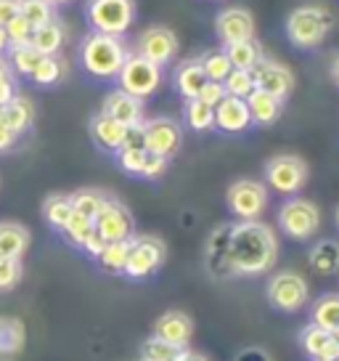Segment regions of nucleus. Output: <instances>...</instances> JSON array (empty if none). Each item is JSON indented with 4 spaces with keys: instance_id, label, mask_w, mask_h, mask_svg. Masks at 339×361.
<instances>
[{
    "instance_id": "obj_29",
    "label": "nucleus",
    "mask_w": 339,
    "mask_h": 361,
    "mask_svg": "<svg viewBox=\"0 0 339 361\" xmlns=\"http://www.w3.org/2000/svg\"><path fill=\"white\" fill-rule=\"evenodd\" d=\"M24 345V324L11 316H0V359H13Z\"/></svg>"
},
{
    "instance_id": "obj_45",
    "label": "nucleus",
    "mask_w": 339,
    "mask_h": 361,
    "mask_svg": "<svg viewBox=\"0 0 339 361\" xmlns=\"http://www.w3.org/2000/svg\"><path fill=\"white\" fill-rule=\"evenodd\" d=\"M167 157H159L154 152H146V159H143V168H141V176L138 178H146V180H157L165 176L167 170Z\"/></svg>"
},
{
    "instance_id": "obj_50",
    "label": "nucleus",
    "mask_w": 339,
    "mask_h": 361,
    "mask_svg": "<svg viewBox=\"0 0 339 361\" xmlns=\"http://www.w3.org/2000/svg\"><path fill=\"white\" fill-rule=\"evenodd\" d=\"M236 361H271V356H268L262 348H257V345H252V348L241 350V353L236 356Z\"/></svg>"
},
{
    "instance_id": "obj_19",
    "label": "nucleus",
    "mask_w": 339,
    "mask_h": 361,
    "mask_svg": "<svg viewBox=\"0 0 339 361\" xmlns=\"http://www.w3.org/2000/svg\"><path fill=\"white\" fill-rule=\"evenodd\" d=\"M249 125H252V117L244 99L226 96L215 106V128H220L223 133H244L249 130Z\"/></svg>"
},
{
    "instance_id": "obj_20",
    "label": "nucleus",
    "mask_w": 339,
    "mask_h": 361,
    "mask_svg": "<svg viewBox=\"0 0 339 361\" xmlns=\"http://www.w3.org/2000/svg\"><path fill=\"white\" fill-rule=\"evenodd\" d=\"M124 133H127V128L122 123H117L112 117H106L103 112H98L96 117L91 120V138L93 144L103 152H112L117 154L124 144Z\"/></svg>"
},
{
    "instance_id": "obj_57",
    "label": "nucleus",
    "mask_w": 339,
    "mask_h": 361,
    "mask_svg": "<svg viewBox=\"0 0 339 361\" xmlns=\"http://www.w3.org/2000/svg\"><path fill=\"white\" fill-rule=\"evenodd\" d=\"M331 335H334V340H337V343H339V329H334V332H331Z\"/></svg>"
},
{
    "instance_id": "obj_26",
    "label": "nucleus",
    "mask_w": 339,
    "mask_h": 361,
    "mask_svg": "<svg viewBox=\"0 0 339 361\" xmlns=\"http://www.w3.org/2000/svg\"><path fill=\"white\" fill-rule=\"evenodd\" d=\"M0 117L6 120V125L11 128L16 135H22L34 120V104L27 96H13L11 102L0 109Z\"/></svg>"
},
{
    "instance_id": "obj_16",
    "label": "nucleus",
    "mask_w": 339,
    "mask_h": 361,
    "mask_svg": "<svg viewBox=\"0 0 339 361\" xmlns=\"http://www.w3.org/2000/svg\"><path fill=\"white\" fill-rule=\"evenodd\" d=\"M101 112L106 114V117L117 120V123H122L124 128H133V125L143 123V102L120 88H114L112 93H106Z\"/></svg>"
},
{
    "instance_id": "obj_5",
    "label": "nucleus",
    "mask_w": 339,
    "mask_h": 361,
    "mask_svg": "<svg viewBox=\"0 0 339 361\" xmlns=\"http://www.w3.org/2000/svg\"><path fill=\"white\" fill-rule=\"evenodd\" d=\"M279 228L289 239H310L321 228V210L316 202H310L305 197H289L279 207Z\"/></svg>"
},
{
    "instance_id": "obj_11",
    "label": "nucleus",
    "mask_w": 339,
    "mask_h": 361,
    "mask_svg": "<svg viewBox=\"0 0 339 361\" xmlns=\"http://www.w3.org/2000/svg\"><path fill=\"white\" fill-rule=\"evenodd\" d=\"M96 234L109 245V242H127V239L136 237V224H133V215L124 207L120 200L106 197L101 213L96 215Z\"/></svg>"
},
{
    "instance_id": "obj_2",
    "label": "nucleus",
    "mask_w": 339,
    "mask_h": 361,
    "mask_svg": "<svg viewBox=\"0 0 339 361\" xmlns=\"http://www.w3.org/2000/svg\"><path fill=\"white\" fill-rule=\"evenodd\" d=\"M77 59H79V67L85 69L91 78L117 80L124 59H127V45L122 43V37L91 32L82 37Z\"/></svg>"
},
{
    "instance_id": "obj_31",
    "label": "nucleus",
    "mask_w": 339,
    "mask_h": 361,
    "mask_svg": "<svg viewBox=\"0 0 339 361\" xmlns=\"http://www.w3.org/2000/svg\"><path fill=\"white\" fill-rule=\"evenodd\" d=\"M72 213H75V207H72V197L69 194H51L46 202H43V218L56 231H61L69 224Z\"/></svg>"
},
{
    "instance_id": "obj_38",
    "label": "nucleus",
    "mask_w": 339,
    "mask_h": 361,
    "mask_svg": "<svg viewBox=\"0 0 339 361\" xmlns=\"http://www.w3.org/2000/svg\"><path fill=\"white\" fill-rule=\"evenodd\" d=\"M19 16L27 19V24L37 30L40 24H46L53 19V6L48 0H22L19 3Z\"/></svg>"
},
{
    "instance_id": "obj_3",
    "label": "nucleus",
    "mask_w": 339,
    "mask_h": 361,
    "mask_svg": "<svg viewBox=\"0 0 339 361\" xmlns=\"http://www.w3.org/2000/svg\"><path fill=\"white\" fill-rule=\"evenodd\" d=\"M334 16L328 8L307 3V6H297L289 16H286V37L294 48L302 51H316L324 45V40L331 32Z\"/></svg>"
},
{
    "instance_id": "obj_46",
    "label": "nucleus",
    "mask_w": 339,
    "mask_h": 361,
    "mask_svg": "<svg viewBox=\"0 0 339 361\" xmlns=\"http://www.w3.org/2000/svg\"><path fill=\"white\" fill-rule=\"evenodd\" d=\"M202 104H207V106H212L215 109L217 104L226 99V88H223V82H215V80H207L204 82V88L199 90V96H196Z\"/></svg>"
},
{
    "instance_id": "obj_51",
    "label": "nucleus",
    "mask_w": 339,
    "mask_h": 361,
    "mask_svg": "<svg viewBox=\"0 0 339 361\" xmlns=\"http://www.w3.org/2000/svg\"><path fill=\"white\" fill-rule=\"evenodd\" d=\"M175 361H210L207 356H202V353H196V350H188V348H183L181 353H178V359Z\"/></svg>"
},
{
    "instance_id": "obj_22",
    "label": "nucleus",
    "mask_w": 339,
    "mask_h": 361,
    "mask_svg": "<svg viewBox=\"0 0 339 361\" xmlns=\"http://www.w3.org/2000/svg\"><path fill=\"white\" fill-rule=\"evenodd\" d=\"M64 40H67V30H64V24L53 16L51 22L40 24L37 30H32V40H30V45H32L40 56H58V51H61Z\"/></svg>"
},
{
    "instance_id": "obj_58",
    "label": "nucleus",
    "mask_w": 339,
    "mask_h": 361,
    "mask_svg": "<svg viewBox=\"0 0 339 361\" xmlns=\"http://www.w3.org/2000/svg\"><path fill=\"white\" fill-rule=\"evenodd\" d=\"M326 361H339V356H331V359H326Z\"/></svg>"
},
{
    "instance_id": "obj_36",
    "label": "nucleus",
    "mask_w": 339,
    "mask_h": 361,
    "mask_svg": "<svg viewBox=\"0 0 339 361\" xmlns=\"http://www.w3.org/2000/svg\"><path fill=\"white\" fill-rule=\"evenodd\" d=\"M69 197H72L75 213L85 215V218H91V221H96V215L101 213L103 202H106V194L96 192V189H79V192L69 194Z\"/></svg>"
},
{
    "instance_id": "obj_13",
    "label": "nucleus",
    "mask_w": 339,
    "mask_h": 361,
    "mask_svg": "<svg viewBox=\"0 0 339 361\" xmlns=\"http://www.w3.org/2000/svg\"><path fill=\"white\" fill-rule=\"evenodd\" d=\"M143 141H146V152H154L159 157H172L178 154L183 144L181 125L170 117H151L143 120Z\"/></svg>"
},
{
    "instance_id": "obj_10",
    "label": "nucleus",
    "mask_w": 339,
    "mask_h": 361,
    "mask_svg": "<svg viewBox=\"0 0 339 361\" xmlns=\"http://www.w3.org/2000/svg\"><path fill=\"white\" fill-rule=\"evenodd\" d=\"M162 263H165V242L162 239L151 237V234L130 239L124 276H130V279H148L151 274H157Z\"/></svg>"
},
{
    "instance_id": "obj_53",
    "label": "nucleus",
    "mask_w": 339,
    "mask_h": 361,
    "mask_svg": "<svg viewBox=\"0 0 339 361\" xmlns=\"http://www.w3.org/2000/svg\"><path fill=\"white\" fill-rule=\"evenodd\" d=\"M328 75H331V80H334V85L339 88V56L331 61V67H328Z\"/></svg>"
},
{
    "instance_id": "obj_43",
    "label": "nucleus",
    "mask_w": 339,
    "mask_h": 361,
    "mask_svg": "<svg viewBox=\"0 0 339 361\" xmlns=\"http://www.w3.org/2000/svg\"><path fill=\"white\" fill-rule=\"evenodd\" d=\"M143 159H146V149H120V152H117V165H120L127 176H141Z\"/></svg>"
},
{
    "instance_id": "obj_41",
    "label": "nucleus",
    "mask_w": 339,
    "mask_h": 361,
    "mask_svg": "<svg viewBox=\"0 0 339 361\" xmlns=\"http://www.w3.org/2000/svg\"><path fill=\"white\" fill-rule=\"evenodd\" d=\"M223 88H226V96H236V99H244L255 90V78L247 69H231V75L223 80Z\"/></svg>"
},
{
    "instance_id": "obj_39",
    "label": "nucleus",
    "mask_w": 339,
    "mask_h": 361,
    "mask_svg": "<svg viewBox=\"0 0 339 361\" xmlns=\"http://www.w3.org/2000/svg\"><path fill=\"white\" fill-rule=\"evenodd\" d=\"M181 350L183 348L170 345L167 340L151 335V338H146V340H143V345H141V359H143V361H175Z\"/></svg>"
},
{
    "instance_id": "obj_24",
    "label": "nucleus",
    "mask_w": 339,
    "mask_h": 361,
    "mask_svg": "<svg viewBox=\"0 0 339 361\" xmlns=\"http://www.w3.org/2000/svg\"><path fill=\"white\" fill-rule=\"evenodd\" d=\"M172 82H175V90L181 93L186 102L196 99V96H199V90L204 88V82H207V78H204V69H202V64H199V59H188V61L178 64Z\"/></svg>"
},
{
    "instance_id": "obj_35",
    "label": "nucleus",
    "mask_w": 339,
    "mask_h": 361,
    "mask_svg": "<svg viewBox=\"0 0 339 361\" xmlns=\"http://www.w3.org/2000/svg\"><path fill=\"white\" fill-rule=\"evenodd\" d=\"M64 72H67V64H64L58 56H43L40 59V64L34 67L32 78L30 80H32L34 85L48 88V85H56L58 80L64 78Z\"/></svg>"
},
{
    "instance_id": "obj_48",
    "label": "nucleus",
    "mask_w": 339,
    "mask_h": 361,
    "mask_svg": "<svg viewBox=\"0 0 339 361\" xmlns=\"http://www.w3.org/2000/svg\"><path fill=\"white\" fill-rule=\"evenodd\" d=\"M16 138H19V135L13 133L11 128L6 125V120L0 117V152H8V149L16 144Z\"/></svg>"
},
{
    "instance_id": "obj_37",
    "label": "nucleus",
    "mask_w": 339,
    "mask_h": 361,
    "mask_svg": "<svg viewBox=\"0 0 339 361\" xmlns=\"http://www.w3.org/2000/svg\"><path fill=\"white\" fill-rule=\"evenodd\" d=\"M11 51V59H8V64H11V69L16 72V75H24V78H32L34 67L40 64V54L34 51L32 45H11L8 48Z\"/></svg>"
},
{
    "instance_id": "obj_18",
    "label": "nucleus",
    "mask_w": 339,
    "mask_h": 361,
    "mask_svg": "<svg viewBox=\"0 0 339 361\" xmlns=\"http://www.w3.org/2000/svg\"><path fill=\"white\" fill-rule=\"evenodd\" d=\"M154 335L162 340H167L175 348H188V343L193 338V322L188 314L183 311H167L157 319L154 324Z\"/></svg>"
},
{
    "instance_id": "obj_12",
    "label": "nucleus",
    "mask_w": 339,
    "mask_h": 361,
    "mask_svg": "<svg viewBox=\"0 0 339 361\" xmlns=\"http://www.w3.org/2000/svg\"><path fill=\"white\" fill-rule=\"evenodd\" d=\"M136 54L148 59L157 67H167L170 61L178 56V35L172 32L170 27H162V24L146 27L138 35Z\"/></svg>"
},
{
    "instance_id": "obj_23",
    "label": "nucleus",
    "mask_w": 339,
    "mask_h": 361,
    "mask_svg": "<svg viewBox=\"0 0 339 361\" xmlns=\"http://www.w3.org/2000/svg\"><path fill=\"white\" fill-rule=\"evenodd\" d=\"M247 106H249L252 125H273L283 112L281 99H276L271 93H262V90H257V88L247 96Z\"/></svg>"
},
{
    "instance_id": "obj_25",
    "label": "nucleus",
    "mask_w": 339,
    "mask_h": 361,
    "mask_svg": "<svg viewBox=\"0 0 339 361\" xmlns=\"http://www.w3.org/2000/svg\"><path fill=\"white\" fill-rule=\"evenodd\" d=\"M30 247V231L22 224L13 221H3L0 224V255L3 258H19Z\"/></svg>"
},
{
    "instance_id": "obj_28",
    "label": "nucleus",
    "mask_w": 339,
    "mask_h": 361,
    "mask_svg": "<svg viewBox=\"0 0 339 361\" xmlns=\"http://www.w3.org/2000/svg\"><path fill=\"white\" fill-rule=\"evenodd\" d=\"M310 269L316 274L331 276L339 271V242L337 239H321L316 247L310 250Z\"/></svg>"
},
{
    "instance_id": "obj_59",
    "label": "nucleus",
    "mask_w": 339,
    "mask_h": 361,
    "mask_svg": "<svg viewBox=\"0 0 339 361\" xmlns=\"http://www.w3.org/2000/svg\"><path fill=\"white\" fill-rule=\"evenodd\" d=\"M138 361H143V359H138Z\"/></svg>"
},
{
    "instance_id": "obj_21",
    "label": "nucleus",
    "mask_w": 339,
    "mask_h": 361,
    "mask_svg": "<svg viewBox=\"0 0 339 361\" xmlns=\"http://www.w3.org/2000/svg\"><path fill=\"white\" fill-rule=\"evenodd\" d=\"M300 345L313 361H326L331 356H339V343L328 329H321L316 324H307L300 332Z\"/></svg>"
},
{
    "instance_id": "obj_56",
    "label": "nucleus",
    "mask_w": 339,
    "mask_h": 361,
    "mask_svg": "<svg viewBox=\"0 0 339 361\" xmlns=\"http://www.w3.org/2000/svg\"><path fill=\"white\" fill-rule=\"evenodd\" d=\"M334 221H337V228H339V207H337V213H334Z\"/></svg>"
},
{
    "instance_id": "obj_33",
    "label": "nucleus",
    "mask_w": 339,
    "mask_h": 361,
    "mask_svg": "<svg viewBox=\"0 0 339 361\" xmlns=\"http://www.w3.org/2000/svg\"><path fill=\"white\" fill-rule=\"evenodd\" d=\"M127 252H130V239L127 242H109L106 247L98 252V266L106 274H124V263H127Z\"/></svg>"
},
{
    "instance_id": "obj_44",
    "label": "nucleus",
    "mask_w": 339,
    "mask_h": 361,
    "mask_svg": "<svg viewBox=\"0 0 339 361\" xmlns=\"http://www.w3.org/2000/svg\"><path fill=\"white\" fill-rule=\"evenodd\" d=\"M6 32H8V45H27L32 40V27L22 16H13L11 22L6 24Z\"/></svg>"
},
{
    "instance_id": "obj_52",
    "label": "nucleus",
    "mask_w": 339,
    "mask_h": 361,
    "mask_svg": "<svg viewBox=\"0 0 339 361\" xmlns=\"http://www.w3.org/2000/svg\"><path fill=\"white\" fill-rule=\"evenodd\" d=\"M6 80H11V64L0 56V82H6Z\"/></svg>"
},
{
    "instance_id": "obj_1",
    "label": "nucleus",
    "mask_w": 339,
    "mask_h": 361,
    "mask_svg": "<svg viewBox=\"0 0 339 361\" xmlns=\"http://www.w3.org/2000/svg\"><path fill=\"white\" fill-rule=\"evenodd\" d=\"M228 260L234 276H260L279 260V237L262 221H238L228 234Z\"/></svg>"
},
{
    "instance_id": "obj_32",
    "label": "nucleus",
    "mask_w": 339,
    "mask_h": 361,
    "mask_svg": "<svg viewBox=\"0 0 339 361\" xmlns=\"http://www.w3.org/2000/svg\"><path fill=\"white\" fill-rule=\"evenodd\" d=\"M183 120H186V125H188L191 130L204 133V130L215 128V109H212V106H207V104H202L199 99H191V102H186Z\"/></svg>"
},
{
    "instance_id": "obj_27",
    "label": "nucleus",
    "mask_w": 339,
    "mask_h": 361,
    "mask_svg": "<svg viewBox=\"0 0 339 361\" xmlns=\"http://www.w3.org/2000/svg\"><path fill=\"white\" fill-rule=\"evenodd\" d=\"M223 48H226V56L234 69H247V72H252V69L257 67V61L262 59V48L255 37L252 40H238V43L223 45Z\"/></svg>"
},
{
    "instance_id": "obj_6",
    "label": "nucleus",
    "mask_w": 339,
    "mask_h": 361,
    "mask_svg": "<svg viewBox=\"0 0 339 361\" xmlns=\"http://www.w3.org/2000/svg\"><path fill=\"white\" fill-rule=\"evenodd\" d=\"M162 82V67L151 64L148 59L138 56V54H127L122 69L117 75V88L136 96L141 102H146L148 96H154Z\"/></svg>"
},
{
    "instance_id": "obj_14",
    "label": "nucleus",
    "mask_w": 339,
    "mask_h": 361,
    "mask_svg": "<svg viewBox=\"0 0 339 361\" xmlns=\"http://www.w3.org/2000/svg\"><path fill=\"white\" fill-rule=\"evenodd\" d=\"M215 35L223 45L252 40L255 37V16L244 6H226L215 16Z\"/></svg>"
},
{
    "instance_id": "obj_42",
    "label": "nucleus",
    "mask_w": 339,
    "mask_h": 361,
    "mask_svg": "<svg viewBox=\"0 0 339 361\" xmlns=\"http://www.w3.org/2000/svg\"><path fill=\"white\" fill-rule=\"evenodd\" d=\"M22 260L19 258H0V293L13 290L16 284L22 282Z\"/></svg>"
},
{
    "instance_id": "obj_47",
    "label": "nucleus",
    "mask_w": 339,
    "mask_h": 361,
    "mask_svg": "<svg viewBox=\"0 0 339 361\" xmlns=\"http://www.w3.org/2000/svg\"><path fill=\"white\" fill-rule=\"evenodd\" d=\"M19 3L22 0H0V24L3 27L11 22L13 16H19Z\"/></svg>"
},
{
    "instance_id": "obj_17",
    "label": "nucleus",
    "mask_w": 339,
    "mask_h": 361,
    "mask_svg": "<svg viewBox=\"0 0 339 361\" xmlns=\"http://www.w3.org/2000/svg\"><path fill=\"white\" fill-rule=\"evenodd\" d=\"M228 234H231V226H220L210 234L207 247H204V266L215 279H231L234 276L231 260H228Z\"/></svg>"
},
{
    "instance_id": "obj_54",
    "label": "nucleus",
    "mask_w": 339,
    "mask_h": 361,
    "mask_svg": "<svg viewBox=\"0 0 339 361\" xmlns=\"http://www.w3.org/2000/svg\"><path fill=\"white\" fill-rule=\"evenodd\" d=\"M8 48H11V45H8V32H6V27L0 24V54L8 51Z\"/></svg>"
},
{
    "instance_id": "obj_7",
    "label": "nucleus",
    "mask_w": 339,
    "mask_h": 361,
    "mask_svg": "<svg viewBox=\"0 0 339 361\" xmlns=\"http://www.w3.org/2000/svg\"><path fill=\"white\" fill-rule=\"evenodd\" d=\"M226 204L236 221H260L268 207V186L262 180H234L226 192Z\"/></svg>"
},
{
    "instance_id": "obj_9",
    "label": "nucleus",
    "mask_w": 339,
    "mask_h": 361,
    "mask_svg": "<svg viewBox=\"0 0 339 361\" xmlns=\"http://www.w3.org/2000/svg\"><path fill=\"white\" fill-rule=\"evenodd\" d=\"M307 183V162L297 154H276L265 162V186L276 194L294 197Z\"/></svg>"
},
{
    "instance_id": "obj_40",
    "label": "nucleus",
    "mask_w": 339,
    "mask_h": 361,
    "mask_svg": "<svg viewBox=\"0 0 339 361\" xmlns=\"http://www.w3.org/2000/svg\"><path fill=\"white\" fill-rule=\"evenodd\" d=\"M93 231H96L93 221L91 218H85V215H79V213H72L69 224L61 228V234H64L69 245H75V247H82V242L91 237Z\"/></svg>"
},
{
    "instance_id": "obj_30",
    "label": "nucleus",
    "mask_w": 339,
    "mask_h": 361,
    "mask_svg": "<svg viewBox=\"0 0 339 361\" xmlns=\"http://www.w3.org/2000/svg\"><path fill=\"white\" fill-rule=\"evenodd\" d=\"M310 324L334 332L339 329V295H321L310 308Z\"/></svg>"
},
{
    "instance_id": "obj_49",
    "label": "nucleus",
    "mask_w": 339,
    "mask_h": 361,
    "mask_svg": "<svg viewBox=\"0 0 339 361\" xmlns=\"http://www.w3.org/2000/svg\"><path fill=\"white\" fill-rule=\"evenodd\" d=\"M103 247H106V242H103V239L98 237L96 231H93L91 237H88L85 242H82V247H79V250H85V252H88L91 258H98V252H101Z\"/></svg>"
},
{
    "instance_id": "obj_4",
    "label": "nucleus",
    "mask_w": 339,
    "mask_h": 361,
    "mask_svg": "<svg viewBox=\"0 0 339 361\" xmlns=\"http://www.w3.org/2000/svg\"><path fill=\"white\" fill-rule=\"evenodd\" d=\"M85 16L93 32L122 37L136 22V0H88Z\"/></svg>"
},
{
    "instance_id": "obj_8",
    "label": "nucleus",
    "mask_w": 339,
    "mask_h": 361,
    "mask_svg": "<svg viewBox=\"0 0 339 361\" xmlns=\"http://www.w3.org/2000/svg\"><path fill=\"white\" fill-rule=\"evenodd\" d=\"M265 295H268V303L281 311V314H297L307 305V298H310V290H307V282L297 274V271H279L268 279V287H265Z\"/></svg>"
},
{
    "instance_id": "obj_34",
    "label": "nucleus",
    "mask_w": 339,
    "mask_h": 361,
    "mask_svg": "<svg viewBox=\"0 0 339 361\" xmlns=\"http://www.w3.org/2000/svg\"><path fill=\"white\" fill-rule=\"evenodd\" d=\"M199 64H202V69H204V78L215 80V82H223V80L231 75V69H234L226 56V48H212V51L202 54Z\"/></svg>"
},
{
    "instance_id": "obj_55",
    "label": "nucleus",
    "mask_w": 339,
    "mask_h": 361,
    "mask_svg": "<svg viewBox=\"0 0 339 361\" xmlns=\"http://www.w3.org/2000/svg\"><path fill=\"white\" fill-rule=\"evenodd\" d=\"M51 6H67V3H72V0H48Z\"/></svg>"
},
{
    "instance_id": "obj_15",
    "label": "nucleus",
    "mask_w": 339,
    "mask_h": 361,
    "mask_svg": "<svg viewBox=\"0 0 339 361\" xmlns=\"http://www.w3.org/2000/svg\"><path fill=\"white\" fill-rule=\"evenodd\" d=\"M252 78H255V88L262 90V93H271L281 102L294 90L292 69L283 67L281 61H273V59L262 56L257 61V67L252 69Z\"/></svg>"
}]
</instances>
